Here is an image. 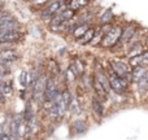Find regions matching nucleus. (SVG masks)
<instances>
[{
  "mask_svg": "<svg viewBox=\"0 0 148 140\" xmlns=\"http://www.w3.org/2000/svg\"><path fill=\"white\" fill-rule=\"evenodd\" d=\"M138 87H139V91H140V92L148 91V73L138 82Z\"/></svg>",
  "mask_w": 148,
  "mask_h": 140,
  "instance_id": "6ab92c4d",
  "label": "nucleus"
},
{
  "mask_svg": "<svg viewBox=\"0 0 148 140\" xmlns=\"http://www.w3.org/2000/svg\"><path fill=\"white\" fill-rule=\"evenodd\" d=\"M74 130L77 134H83L87 130V125L84 121H75L74 122Z\"/></svg>",
  "mask_w": 148,
  "mask_h": 140,
  "instance_id": "a211bd4d",
  "label": "nucleus"
},
{
  "mask_svg": "<svg viewBox=\"0 0 148 140\" xmlns=\"http://www.w3.org/2000/svg\"><path fill=\"white\" fill-rule=\"evenodd\" d=\"M20 53L16 49H3L0 51V62L1 64H10V62H16L20 60Z\"/></svg>",
  "mask_w": 148,
  "mask_h": 140,
  "instance_id": "423d86ee",
  "label": "nucleus"
},
{
  "mask_svg": "<svg viewBox=\"0 0 148 140\" xmlns=\"http://www.w3.org/2000/svg\"><path fill=\"white\" fill-rule=\"evenodd\" d=\"M147 73H148V70L143 66V65H140V66H136V68H134V70L130 73V79L133 82H135V83H138V82L140 81V79L143 78V76L146 75Z\"/></svg>",
  "mask_w": 148,
  "mask_h": 140,
  "instance_id": "6e6552de",
  "label": "nucleus"
},
{
  "mask_svg": "<svg viewBox=\"0 0 148 140\" xmlns=\"http://www.w3.org/2000/svg\"><path fill=\"white\" fill-rule=\"evenodd\" d=\"M0 140H10V135L9 134H5V132L0 134Z\"/></svg>",
  "mask_w": 148,
  "mask_h": 140,
  "instance_id": "a878e982",
  "label": "nucleus"
},
{
  "mask_svg": "<svg viewBox=\"0 0 148 140\" xmlns=\"http://www.w3.org/2000/svg\"><path fill=\"white\" fill-rule=\"evenodd\" d=\"M108 78H109L110 89H113L116 94H123V92L126 91V88H127V82H126L125 79L117 76L114 73H112L110 76H108Z\"/></svg>",
  "mask_w": 148,
  "mask_h": 140,
  "instance_id": "20e7f679",
  "label": "nucleus"
},
{
  "mask_svg": "<svg viewBox=\"0 0 148 140\" xmlns=\"http://www.w3.org/2000/svg\"><path fill=\"white\" fill-rule=\"evenodd\" d=\"M1 92L4 95V97H8V96H12L13 95V86L10 82H4L3 81L1 83Z\"/></svg>",
  "mask_w": 148,
  "mask_h": 140,
  "instance_id": "2eb2a0df",
  "label": "nucleus"
},
{
  "mask_svg": "<svg viewBox=\"0 0 148 140\" xmlns=\"http://www.w3.org/2000/svg\"><path fill=\"white\" fill-rule=\"evenodd\" d=\"M143 64L142 62V56H136V57H133V59L130 60V65L133 68H136V66H140V65Z\"/></svg>",
  "mask_w": 148,
  "mask_h": 140,
  "instance_id": "5701e85b",
  "label": "nucleus"
},
{
  "mask_svg": "<svg viewBox=\"0 0 148 140\" xmlns=\"http://www.w3.org/2000/svg\"><path fill=\"white\" fill-rule=\"evenodd\" d=\"M96 79L97 82H99L100 84L103 86V88L105 89V92H109V89H110V86H109V78H108L105 74H103L101 71H97L96 73Z\"/></svg>",
  "mask_w": 148,
  "mask_h": 140,
  "instance_id": "9d476101",
  "label": "nucleus"
},
{
  "mask_svg": "<svg viewBox=\"0 0 148 140\" xmlns=\"http://www.w3.org/2000/svg\"><path fill=\"white\" fill-rule=\"evenodd\" d=\"M110 17H112V10H110V9H107L104 14L101 16V22H103V23L109 22V18H110Z\"/></svg>",
  "mask_w": 148,
  "mask_h": 140,
  "instance_id": "b1692460",
  "label": "nucleus"
},
{
  "mask_svg": "<svg viewBox=\"0 0 148 140\" xmlns=\"http://www.w3.org/2000/svg\"><path fill=\"white\" fill-rule=\"evenodd\" d=\"M134 35V29L133 27H126V29H122V34H121V42H129Z\"/></svg>",
  "mask_w": 148,
  "mask_h": 140,
  "instance_id": "dca6fc26",
  "label": "nucleus"
},
{
  "mask_svg": "<svg viewBox=\"0 0 148 140\" xmlns=\"http://www.w3.org/2000/svg\"><path fill=\"white\" fill-rule=\"evenodd\" d=\"M121 34H122V27L120 26H114L112 27L107 34H105L104 39L101 42L103 47H113L118 43V40L121 39Z\"/></svg>",
  "mask_w": 148,
  "mask_h": 140,
  "instance_id": "f03ea898",
  "label": "nucleus"
},
{
  "mask_svg": "<svg viewBox=\"0 0 148 140\" xmlns=\"http://www.w3.org/2000/svg\"><path fill=\"white\" fill-rule=\"evenodd\" d=\"M60 100H61V102H62V105H64L65 110L69 109L70 102H72V95H70L69 89H65V91H62L61 94H60Z\"/></svg>",
  "mask_w": 148,
  "mask_h": 140,
  "instance_id": "9b49d317",
  "label": "nucleus"
},
{
  "mask_svg": "<svg viewBox=\"0 0 148 140\" xmlns=\"http://www.w3.org/2000/svg\"><path fill=\"white\" fill-rule=\"evenodd\" d=\"M9 74H10V69L8 68V65L0 62V79H3L4 76H8Z\"/></svg>",
  "mask_w": 148,
  "mask_h": 140,
  "instance_id": "4be33fe9",
  "label": "nucleus"
},
{
  "mask_svg": "<svg viewBox=\"0 0 148 140\" xmlns=\"http://www.w3.org/2000/svg\"><path fill=\"white\" fill-rule=\"evenodd\" d=\"M46 82H47V76L46 75H39L38 78L34 82V97L36 100L40 101L43 99V92H44V87H46Z\"/></svg>",
  "mask_w": 148,
  "mask_h": 140,
  "instance_id": "0eeeda50",
  "label": "nucleus"
},
{
  "mask_svg": "<svg viewBox=\"0 0 148 140\" xmlns=\"http://www.w3.org/2000/svg\"><path fill=\"white\" fill-rule=\"evenodd\" d=\"M20 84L22 87H27L29 86V73L26 70L21 71V75H20Z\"/></svg>",
  "mask_w": 148,
  "mask_h": 140,
  "instance_id": "412c9836",
  "label": "nucleus"
},
{
  "mask_svg": "<svg viewBox=\"0 0 148 140\" xmlns=\"http://www.w3.org/2000/svg\"><path fill=\"white\" fill-rule=\"evenodd\" d=\"M95 29H88V30L86 31V34H84L83 36H82L81 39H79V42H81L82 44H86V43H90V42L94 39V36H95Z\"/></svg>",
  "mask_w": 148,
  "mask_h": 140,
  "instance_id": "f3484780",
  "label": "nucleus"
},
{
  "mask_svg": "<svg viewBox=\"0 0 148 140\" xmlns=\"http://www.w3.org/2000/svg\"><path fill=\"white\" fill-rule=\"evenodd\" d=\"M94 88H95V91H96V94L99 95V99H100V97H105V96H107V92H105V89L103 88V86L96 81V79L94 81Z\"/></svg>",
  "mask_w": 148,
  "mask_h": 140,
  "instance_id": "aec40b11",
  "label": "nucleus"
},
{
  "mask_svg": "<svg viewBox=\"0 0 148 140\" xmlns=\"http://www.w3.org/2000/svg\"><path fill=\"white\" fill-rule=\"evenodd\" d=\"M23 38V34L18 30L12 31H0V44L17 43Z\"/></svg>",
  "mask_w": 148,
  "mask_h": 140,
  "instance_id": "39448f33",
  "label": "nucleus"
},
{
  "mask_svg": "<svg viewBox=\"0 0 148 140\" xmlns=\"http://www.w3.org/2000/svg\"><path fill=\"white\" fill-rule=\"evenodd\" d=\"M87 30H88V25H87V23H81V25H78L75 29H74V31H73L74 38H75V39H81L82 36L86 34Z\"/></svg>",
  "mask_w": 148,
  "mask_h": 140,
  "instance_id": "f8f14e48",
  "label": "nucleus"
},
{
  "mask_svg": "<svg viewBox=\"0 0 148 140\" xmlns=\"http://www.w3.org/2000/svg\"><path fill=\"white\" fill-rule=\"evenodd\" d=\"M3 132H4V126L0 125V134H3Z\"/></svg>",
  "mask_w": 148,
  "mask_h": 140,
  "instance_id": "bb28decb",
  "label": "nucleus"
},
{
  "mask_svg": "<svg viewBox=\"0 0 148 140\" xmlns=\"http://www.w3.org/2000/svg\"><path fill=\"white\" fill-rule=\"evenodd\" d=\"M142 62H144V64H148V51H146L143 55H142Z\"/></svg>",
  "mask_w": 148,
  "mask_h": 140,
  "instance_id": "393cba45",
  "label": "nucleus"
},
{
  "mask_svg": "<svg viewBox=\"0 0 148 140\" xmlns=\"http://www.w3.org/2000/svg\"><path fill=\"white\" fill-rule=\"evenodd\" d=\"M110 68H112L113 73H114L117 76L125 79V81L130 79V69H129L127 65L123 64L122 61H118V60H112V61H110Z\"/></svg>",
  "mask_w": 148,
  "mask_h": 140,
  "instance_id": "7ed1b4c3",
  "label": "nucleus"
},
{
  "mask_svg": "<svg viewBox=\"0 0 148 140\" xmlns=\"http://www.w3.org/2000/svg\"><path fill=\"white\" fill-rule=\"evenodd\" d=\"M92 109H94V113L97 115V117H103L104 115V107H103V102L100 99L97 97H94L92 99Z\"/></svg>",
  "mask_w": 148,
  "mask_h": 140,
  "instance_id": "1a4fd4ad",
  "label": "nucleus"
},
{
  "mask_svg": "<svg viewBox=\"0 0 148 140\" xmlns=\"http://www.w3.org/2000/svg\"><path fill=\"white\" fill-rule=\"evenodd\" d=\"M47 69H48V71H51L52 75H57V74H60L59 64H57V61H55L53 59H49L48 61H47Z\"/></svg>",
  "mask_w": 148,
  "mask_h": 140,
  "instance_id": "4468645a",
  "label": "nucleus"
},
{
  "mask_svg": "<svg viewBox=\"0 0 148 140\" xmlns=\"http://www.w3.org/2000/svg\"><path fill=\"white\" fill-rule=\"evenodd\" d=\"M60 96V91L57 84L55 83V81L52 78H48L46 82V87H44V92H43V100L46 102H53L57 97Z\"/></svg>",
  "mask_w": 148,
  "mask_h": 140,
  "instance_id": "f257e3e1",
  "label": "nucleus"
},
{
  "mask_svg": "<svg viewBox=\"0 0 148 140\" xmlns=\"http://www.w3.org/2000/svg\"><path fill=\"white\" fill-rule=\"evenodd\" d=\"M87 5H88V1H82V0H79V1H69V3H66V7L69 8L72 12H77V10H79L81 8L87 7Z\"/></svg>",
  "mask_w": 148,
  "mask_h": 140,
  "instance_id": "ddd939ff",
  "label": "nucleus"
}]
</instances>
